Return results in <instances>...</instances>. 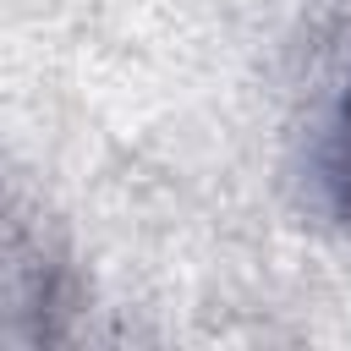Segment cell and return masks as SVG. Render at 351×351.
Wrapping results in <instances>:
<instances>
[{
	"mask_svg": "<svg viewBox=\"0 0 351 351\" xmlns=\"http://www.w3.org/2000/svg\"><path fill=\"white\" fill-rule=\"evenodd\" d=\"M324 186H329V208L335 219L351 230V88L335 110V126H329V148H324Z\"/></svg>",
	"mask_w": 351,
	"mask_h": 351,
	"instance_id": "1",
	"label": "cell"
}]
</instances>
